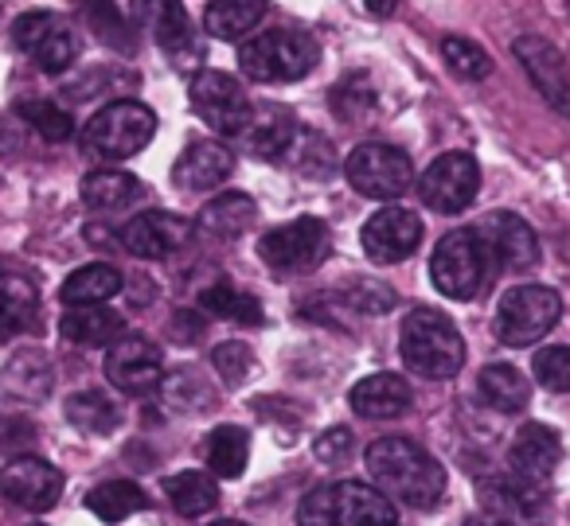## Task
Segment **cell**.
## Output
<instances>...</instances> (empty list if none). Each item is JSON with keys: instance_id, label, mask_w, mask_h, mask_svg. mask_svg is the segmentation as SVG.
Masks as SVG:
<instances>
[{"instance_id": "6da1fadb", "label": "cell", "mask_w": 570, "mask_h": 526, "mask_svg": "<svg viewBox=\"0 0 570 526\" xmlns=\"http://www.w3.org/2000/svg\"><path fill=\"white\" fill-rule=\"evenodd\" d=\"M367 472L387 499H399L414 510H430L445 495V468L406 437H383L367 448Z\"/></svg>"}, {"instance_id": "7a4b0ae2", "label": "cell", "mask_w": 570, "mask_h": 526, "mask_svg": "<svg viewBox=\"0 0 570 526\" xmlns=\"http://www.w3.org/2000/svg\"><path fill=\"white\" fill-rule=\"evenodd\" d=\"M399 351L422 378H453L465 367V339L458 324L438 308H414L399 331Z\"/></svg>"}, {"instance_id": "3957f363", "label": "cell", "mask_w": 570, "mask_h": 526, "mask_svg": "<svg viewBox=\"0 0 570 526\" xmlns=\"http://www.w3.org/2000/svg\"><path fill=\"white\" fill-rule=\"evenodd\" d=\"M297 526H399V515L387 495H380L375 487L341 479L305 495Z\"/></svg>"}, {"instance_id": "277c9868", "label": "cell", "mask_w": 570, "mask_h": 526, "mask_svg": "<svg viewBox=\"0 0 570 526\" xmlns=\"http://www.w3.org/2000/svg\"><path fill=\"white\" fill-rule=\"evenodd\" d=\"M321 48L309 32L297 28H274V32L250 36L238 48V67L254 82H297L317 67Z\"/></svg>"}, {"instance_id": "5b68a950", "label": "cell", "mask_w": 570, "mask_h": 526, "mask_svg": "<svg viewBox=\"0 0 570 526\" xmlns=\"http://www.w3.org/2000/svg\"><path fill=\"white\" fill-rule=\"evenodd\" d=\"M492 261L484 242L476 238V230L461 227L450 230L442 242L434 246V258H430V277H434V289L450 300H473L489 289L492 281Z\"/></svg>"}, {"instance_id": "8992f818", "label": "cell", "mask_w": 570, "mask_h": 526, "mask_svg": "<svg viewBox=\"0 0 570 526\" xmlns=\"http://www.w3.org/2000/svg\"><path fill=\"white\" fill-rule=\"evenodd\" d=\"M157 133V113L141 102H110L87 121V145L102 160H129L145 149Z\"/></svg>"}, {"instance_id": "52a82bcc", "label": "cell", "mask_w": 570, "mask_h": 526, "mask_svg": "<svg viewBox=\"0 0 570 526\" xmlns=\"http://www.w3.org/2000/svg\"><path fill=\"white\" fill-rule=\"evenodd\" d=\"M562 300L547 285H515L497 308V339L508 347H531L559 324Z\"/></svg>"}, {"instance_id": "ba28073f", "label": "cell", "mask_w": 570, "mask_h": 526, "mask_svg": "<svg viewBox=\"0 0 570 526\" xmlns=\"http://www.w3.org/2000/svg\"><path fill=\"white\" fill-rule=\"evenodd\" d=\"M344 176H348V183L360 191V196L391 204V199H399V196H406V191H411L414 165H411V157H406L403 149H395V145L367 141L348 157Z\"/></svg>"}, {"instance_id": "9c48e42d", "label": "cell", "mask_w": 570, "mask_h": 526, "mask_svg": "<svg viewBox=\"0 0 570 526\" xmlns=\"http://www.w3.org/2000/svg\"><path fill=\"white\" fill-rule=\"evenodd\" d=\"M328 242H333V235H328L325 219L302 215V219L262 235L258 258L277 274H302V269H313L328 258Z\"/></svg>"}, {"instance_id": "30bf717a", "label": "cell", "mask_w": 570, "mask_h": 526, "mask_svg": "<svg viewBox=\"0 0 570 526\" xmlns=\"http://www.w3.org/2000/svg\"><path fill=\"white\" fill-rule=\"evenodd\" d=\"M129 12H134V24H141L176 67H191L196 59H204L184 0H134Z\"/></svg>"}, {"instance_id": "8fae6325", "label": "cell", "mask_w": 570, "mask_h": 526, "mask_svg": "<svg viewBox=\"0 0 570 526\" xmlns=\"http://www.w3.org/2000/svg\"><path fill=\"white\" fill-rule=\"evenodd\" d=\"M476 191H481V168H476V160L469 157V152H445V157H438L419 180L422 204L438 215L465 211L476 199Z\"/></svg>"}, {"instance_id": "7c38bea8", "label": "cell", "mask_w": 570, "mask_h": 526, "mask_svg": "<svg viewBox=\"0 0 570 526\" xmlns=\"http://www.w3.org/2000/svg\"><path fill=\"white\" fill-rule=\"evenodd\" d=\"M12 40H17V48L24 51L28 59H36V67L48 75L67 71V67L75 63V56H79L71 24H67L63 17H56V12H43V9L17 17Z\"/></svg>"}, {"instance_id": "4fadbf2b", "label": "cell", "mask_w": 570, "mask_h": 526, "mask_svg": "<svg viewBox=\"0 0 570 526\" xmlns=\"http://www.w3.org/2000/svg\"><path fill=\"white\" fill-rule=\"evenodd\" d=\"M191 106H196V113L215 133H227V137H243V129L250 126V113H254L246 90L223 71H199L191 79Z\"/></svg>"}, {"instance_id": "5bb4252c", "label": "cell", "mask_w": 570, "mask_h": 526, "mask_svg": "<svg viewBox=\"0 0 570 526\" xmlns=\"http://www.w3.org/2000/svg\"><path fill=\"white\" fill-rule=\"evenodd\" d=\"M512 51L523 71H528L531 87L547 98V106L554 113H562V118H570V63L562 59V51L543 36H520L512 43Z\"/></svg>"}, {"instance_id": "9a60e30c", "label": "cell", "mask_w": 570, "mask_h": 526, "mask_svg": "<svg viewBox=\"0 0 570 526\" xmlns=\"http://www.w3.org/2000/svg\"><path fill=\"white\" fill-rule=\"evenodd\" d=\"M106 378L121 394H149L165 383V359L160 347L145 336H121L106 351Z\"/></svg>"}, {"instance_id": "2e32d148", "label": "cell", "mask_w": 570, "mask_h": 526, "mask_svg": "<svg viewBox=\"0 0 570 526\" xmlns=\"http://www.w3.org/2000/svg\"><path fill=\"white\" fill-rule=\"evenodd\" d=\"M0 495L24 510H51L63 495V472L40 456H17L0 468Z\"/></svg>"}, {"instance_id": "e0dca14e", "label": "cell", "mask_w": 570, "mask_h": 526, "mask_svg": "<svg viewBox=\"0 0 570 526\" xmlns=\"http://www.w3.org/2000/svg\"><path fill=\"white\" fill-rule=\"evenodd\" d=\"M476 238L484 242L489 250V261L497 274H523V269L535 266L539 258V238L520 215H508V211H497L476 227Z\"/></svg>"}, {"instance_id": "ac0fdd59", "label": "cell", "mask_w": 570, "mask_h": 526, "mask_svg": "<svg viewBox=\"0 0 570 526\" xmlns=\"http://www.w3.org/2000/svg\"><path fill=\"white\" fill-rule=\"evenodd\" d=\"M364 242L367 258L380 261V266H395V261H406L422 242V219L406 207H383L372 219L364 222Z\"/></svg>"}, {"instance_id": "d6986e66", "label": "cell", "mask_w": 570, "mask_h": 526, "mask_svg": "<svg viewBox=\"0 0 570 526\" xmlns=\"http://www.w3.org/2000/svg\"><path fill=\"white\" fill-rule=\"evenodd\" d=\"M191 230L196 227H191L188 219H180V215L145 211L118 230V242H121V250H129L134 258L157 261V258H168V254L180 250V246L191 238Z\"/></svg>"}, {"instance_id": "ffe728a7", "label": "cell", "mask_w": 570, "mask_h": 526, "mask_svg": "<svg viewBox=\"0 0 570 526\" xmlns=\"http://www.w3.org/2000/svg\"><path fill=\"white\" fill-rule=\"evenodd\" d=\"M481 495H484V507L492 515L508 518V523H539V515L547 510V495H543V484H531V479L515 476H489L481 484Z\"/></svg>"}, {"instance_id": "44dd1931", "label": "cell", "mask_w": 570, "mask_h": 526, "mask_svg": "<svg viewBox=\"0 0 570 526\" xmlns=\"http://www.w3.org/2000/svg\"><path fill=\"white\" fill-rule=\"evenodd\" d=\"M235 172V157L219 141H196L173 165V183L180 191H212Z\"/></svg>"}, {"instance_id": "7402d4cb", "label": "cell", "mask_w": 570, "mask_h": 526, "mask_svg": "<svg viewBox=\"0 0 570 526\" xmlns=\"http://www.w3.org/2000/svg\"><path fill=\"white\" fill-rule=\"evenodd\" d=\"M559 456H562V440L554 429L547 425H523L515 433L512 448H508V464H512L515 476L531 479V484H543L554 468H559Z\"/></svg>"}, {"instance_id": "603a6c76", "label": "cell", "mask_w": 570, "mask_h": 526, "mask_svg": "<svg viewBox=\"0 0 570 526\" xmlns=\"http://www.w3.org/2000/svg\"><path fill=\"white\" fill-rule=\"evenodd\" d=\"M348 401L367 421H391V417H403L406 409H411L414 390H411V383L399 375H367L352 386Z\"/></svg>"}, {"instance_id": "cb8c5ba5", "label": "cell", "mask_w": 570, "mask_h": 526, "mask_svg": "<svg viewBox=\"0 0 570 526\" xmlns=\"http://www.w3.org/2000/svg\"><path fill=\"white\" fill-rule=\"evenodd\" d=\"M302 126L285 106H262V110L250 113V126L243 129L246 149L258 160H282L289 152V145L297 141Z\"/></svg>"}, {"instance_id": "d4e9b609", "label": "cell", "mask_w": 570, "mask_h": 526, "mask_svg": "<svg viewBox=\"0 0 570 526\" xmlns=\"http://www.w3.org/2000/svg\"><path fill=\"white\" fill-rule=\"evenodd\" d=\"M126 320L114 308H98V305H75L71 312L59 320V336L71 339L79 347H106L114 339H121Z\"/></svg>"}, {"instance_id": "484cf974", "label": "cell", "mask_w": 570, "mask_h": 526, "mask_svg": "<svg viewBox=\"0 0 570 526\" xmlns=\"http://www.w3.org/2000/svg\"><path fill=\"white\" fill-rule=\"evenodd\" d=\"M40 312V292L28 277L0 274V344L28 331Z\"/></svg>"}, {"instance_id": "4316f807", "label": "cell", "mask_w": 570, "mask_h": 526, "mask_svg": "<svg viewBox=\"0 0 570 526\" xmlns=\"http://www.w3.org/2000/svg\"><path fill=\"white\" fill-rule=\"evenodd\" d=\"M269 0H212L204 12V28L215 40H243L266 17Z\"/></svg>"}, {"instance_id": "83f0119b", "label": "cell", "mask_w": 570, "mask_h": 526, "mask_svg": "<svg viewBox=\"0 0 570 526\" xmlns=\"http://www.w3.org/2000/svg\"><path fill=\"white\" fill-rule=\"evenodd\" d=\"M476 390H481V398L489 401L497 414H520L531 401L528 378H523L512 363H492V367H484L481 378H476Z\"/></svg>"}, {"instance_id": "f1b7e54d", "label": "cell", "mask_w": 570, "mask_h": 526, "mask_svg": "<svg viewBox=\"0 0 570 526\" xmlns=\"http://www.w3.org/2000/svg\"><path fill=\"white\" fill-rule=\"evenodd\" d=\"M254 215H258V207H254L250 196L227 191V196L212 199V204L199 211L196 230H204V235H212V238H238L243 230H250Z\"/></svg>"}, {"instance_id": "f546056e", "label": "cell", "mask_w": 570, "mask_h": 526, "mask_svg": "<svg viewBox=\"0 0 570 526\" xmlns=\"http://www.w3.org/2000/svg\"><path fill=\"white\" fill-rule=\"evenodd\" d=\"M121 285L126 281H121L118 269L106 266V261H95V266L75 269L63 281V289H59V297H63V305H102V300L118 297Z\"/></svg>"}, {"instance_id": "4dcf8cb0", "label": "cell", "mask_w": 570, "mask_h": 526, "mask_svg": "<svg viewBox=\"0 0 570 526\" xmlns=\"http://www.w3.org/2000/svg\"><path fill=\"white\" fill-rule=\"evenodd\" d=\"M137 199H141V180L129 172L102 168V172H90L82 180V204L95 207V211H121Z\"/></svg>"}, {"instance_id": "1f68e13d", "label": "cell", "mask_w": 570, "mask_h": 526, "mask_svg": "<svg viewBox=\"0 0 570 526\" xmlns=\"http://www.w3.org/2000/svg\"><path fill=\"white\" fill-rule=\"evenodd\" d=\"M67 421H71L75 429L102 437V433H114L121 425V409H118V401H114L110 394L79 390V394H71V398H67Z\"/></svg>"}, {"instance_id": "d6a6232c", "label": "cell", "mask_w": 570, "mask_h": 526, "mask_svg": "<svg viewBox=\"0 0 570 526\" xmlns=\"http://www.w3.org/2000/svg\"><path fill=\"white\" fill-rule=\"evenodd\" d=\"M204 456H207V468L223 479H238L246 468V456H250V437L235 425H219V429L207 437L204 445Z\"/></svg>"}, {"instance_id": "836d02e7", "label": "cell", "mask_w": 570, "mask_h": 526, "mask_svg": "<svg viewBox=\"0 0 570 526\" xmlns=\"http://www.w3.org/2000/svg\"><path fill=\"white\" fill-rule=\"evenodd\" d=\"M145 492L129 479H110V484H98L95 492L87 495V507L95 510L102 523H121V518L145 510Z\"/></svg>"}, {"instance_id": "e575fe53", "label": "cell", "mask_w": 570, "mask_h": 526, "mask_svg": "<svg viewBox=\"0 0 570 526\" xmlns=\"http://www.w3.org/2000/svg\"><path fill=\"white\" fill-rule=\"evenodd\" d=\"M199 308H207L212 316L230 324H243V328H258L262 324V305L243 289H230V285H212V289L199 292Z\"/></svg>"}, {"instance_id": "d590c367", "label": "cell", "mask_w": 570, "mask_h": 526, "mask_svg": "<svg viewBox=\"0 0 570 526\" xmlns=\"http://www.w3.org/2000/svg\"><path fill=\"white\" fill-rule=\"evenodd\" d=\"M165 492H168V499H173V507L188 518L207 515V510L219 503V487H215V479L204 476V472H180V476L168 479Z\"/></svg>"}, {"instance_id": "8d00e7d4", "label": "cell", "mask_w": 570, "mask_h": 526, "mask_svg": "<svg viewBox=\"0 0 570 526\" xmlns=\"http://www.w3.org/2000/svg\"><path fill=\"white\" fill-rule=\"evenodd\" d=\"M165 401L173 409H180V414H204V409L215 406V386L196 367H180L168 375Z\"/></svg>"}, {"instance_id": "74e56055", "label": "cell", "mask_w": 570, "mask_h": 526, "mask_svg": "<svg viewBox=\"0 0 570 526\" xmlns=\"http://www.w3.org/2000/svg\"><path fill=\"white\" fill-rule=\"evenodd\" d=\"M289 165L297 168L302 176H309V180H325V176L336 172V152L333 145L325 141L321 133H313V129H302L297 133V141L289 145Z\"/></svg>"}, {"instance_id": "f35d334b", "label": "cell", "mask_w": 570, "mask_h": 526, "mask_svg": "<svg viewBox=\"0 0 570 526\" xmlns=\"http://www.w3.org/2000/svg\"><path fill=\"white\" fill-rule=\"evenodd\" d=\"M82 20H87L98 40H106L110 48L134 51V32H129L126 20L118 17L114 0H82Z\"/></svg>"}, {"instance_id": "ab89813d", "label": "cell", "mask_w": 570, "mask_h": 526, "mask_svg": "<svg viewBox=\"0 0 570 526\" xmlns=\"http://www.w3.org/2000/svg\"><path fill=\"white\" fill-rule=\"evenodd\" d=\"M442 56L461 79H489L492 75V59L481 43L465 40V36H445L442 40Z\"/></svg>"}, {"instance_id": "60d3db41", "label": "cell", "mask_w": 570, "mask_h": 526, "mask_svg": "<svg viewBox=\"0 0 570 526\" xmlns=\"http://www.w3.org/2000/svg\"><path fill=\"white\" fill-rule=\"evenodd\" d=\"M20 118L43 137V141H67L75 133V118L56 102H20Z\"/></svg>"}, {"instance_id": "b9f144b4", "label": "cell", "mask_w": 570, "mask_h": 526, "mask_svg": "<svg viewBox=\"0 0 570 526\" xmlns=\"http://www.w3.org/2000/svg\"><path fill=\"white\" fill-rule=\"evenodd\" d=\"M535 383L543 390L570 394V347H543V351H535Z\"/></svg>"}, {"instance_id": "7bdbcfd3", "label": "cell", "mask_w": 570, "mask_h": 526, "mask_svg": "<svg viewBox=\"0 0 570 526\" xmlns=\"http://www.w3.org/2000/svg\"><path fill=\"white\" fill-rule=\"evenodd\" d=\"M212 363H215V370H219V375H223V383L238 386L246 375H250L254 355H250V347H246V344H238V339H230V344H219V347H215Z\"/></svg>"}, {"instance_id": "ee69618b", "label": "cell", "mask_w": 570, "mask_h": 526, "mask_svg": "<svg viewBox=\"0 0 570 526\" xmlns=\"http://www.w3.org/2000/svg\"><path fill=\"white\" fill-rule=\"evenodd\" d=\"M333 106L341 118L356 121L375 106V95H372V87H367V79H344L341 87L333 90Z\"/></svg>"}, {"instance_id": "f6af8a7d", "label": "cell", "mask_w": 570, "mask_h": 526, "mask_svg": "<svg viewBox=\"0 0 570 526\" xmlns=\"http://www.w3.org/2000/svg\"><path fill=\"white\" fill-rule=\"evenodd\" d=\"M348 300L360 312H387V308L395 305V292L380 281H360L356 289H348Z\"/></svg>"}, {"instance_id": "bcb514c9", "label": "cell", "mask_w": 570, "mask_h": 526, "mask_svg": "<svg viewBox=\"0 0 570 526\" xmlns=\"http://www.w3.org/2000/svg\"><path fill=\"white\" fill-rule=\"evenodd\" d=\"M313 453H317L325 464H341L344 456L352 453V433L341 429V425H336V429H328V433H321L317 445H313Z\"/></svg>"}, {"instance_id": "7dc6e473", "label": "cell", "mask_w": 570, "mask_h": 526, "mask_svg": "<svg viewBox=\"0 0 570 526\" xmlns=\"http://www.w3.org/2000/svg\"><path fill=\"white\" fill-rule=\"evenodd\" d=\"M36 437V425L24 421V417H0V453L4 448H20Z\"/></svg>"}, {"instance_id": "c3c4849f", "label": "cell", "mask_w": 570, "mask_h": 526, "mask_svg": "<svg viewBox=\"0 0 570 526\" xmlns=\"http://www.w3.org/2000/svg\"><path fill=\"white\" fill-rule=\"evenodd\" d=\"M395 4H399V0H367V12H372V17H391V12H395Z\"/></svg>"}, {"instance_id": "681fc988", "label": "cell", "mask_w": 570, "mask_h": 526, "mask_svg": "<svg viewBox=\"0 0 570 526\" xmlns=\"http://www.w3.org/2000/svg\"><path fill=\"white\" fill-rule=\"evenodd\" d=\"M465 526H512V523H508V518H500V515H492V510H489V515H473Z\"/></svg>"}, {"instance_id": "f907efd6", "label": "cell", "mask_w": 570, "mask_h": 526, "mask_svg": "<svg viewBox=\"0 0 570 526\" xmlns=\"http://www.w3.org/2000/svg\"><path fill=\"white\" fill-rule=\"evenodd\" d=\"M215 526H243V523H215Z\"/></svg>"}, {"instance_id": "816d5d0a", "label": "cell", "mask_w": 570, "mask_h": 526, "mask_svg": "<svg viewBox=\"0 0 570 526\" xmlns=\"http://www.w3.org/2000/svg\"><path fill=\"white\" fill-rule=\"evenodd\" d=\"M567 9H570V0H567Z\"/></svg>"}, {"instance_id": "f5cc1de1", "label": "cell", "mask_w": 570, "mask_h": 526, "mask_svg": "<svg viewBox=\"0 0 570 526\" xmlns=\"http://www.w3.org/2000/svg\"><path fill=\"white\" fill-rule=\"evenodd\" d=\"M32 526H40V523H32Z\"/></svg>"}]
</instances>
